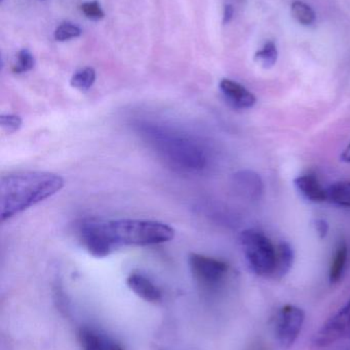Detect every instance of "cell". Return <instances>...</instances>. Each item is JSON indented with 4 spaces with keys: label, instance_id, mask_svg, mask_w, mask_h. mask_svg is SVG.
I'll list each match as a JSON object with an SVG mask.
<instances>
[{
    "label": "cell",
    "instance_id": "6da1fadb",
    "mask_svg": "<svg viewBox=\"0 0 350 350\" xmlns=\"http://www.w3.org/2000/svg\"><path fill=\"white\" fill-rule=\"evenodd\" d=\"M79 242L92 256L103 258L127 246H152L173 240L175 230L164 222L146 219L86 218L77 226Z\"/></svg>",
    "mask_w": 350,
    "mask_h": 350
},
{
    "label": "cell",
    "instance_id": "7a4b0ae2",
    "mask_svg": "<svg viewBox=\"0 0 350 350\" xmlns=\"http://www.w3.org/2000/svg\"><path fill=\"white\" fill-rule=\"evenodd\" d=\"M63 187V177L51 172H26L4 175L0 181L1 221L53 197Z\"/></svg>",
    "mask_w": 350,
    "mask_h": 350
},
{
    "label": "cell",
    "instance_id": "3957f363",
    "mask_svg": "<svg viewBox=\"0 0 350 350\" xmlns=\"http://www.w3.org/2000/svg\"><path fill=\"white\" fill-rule=\"evenodd\" d=\"M139 131L146 143L175 170L199 172L207 167L209 163L207 150L190 135L151 123L140 125Z\"/></svg>",
    "mask_w": 350,
    "mask_h": 350
},
{
    "label": "cell",
    "instance_id": "277c9868",
    "mask_svg": "<svg viewBox=\"0 0 350 350\" xmlns=\"http://www.w3.org/2000/svg\"><path fill=\"white\" fill-rule=\"evenodd\" d=\"M240 244L249 267L255 275L275 278L277 251L271 241L257 230H247L240 234Z\"/></svg>",
    "mask_w": 350,
    "mask_h": 350
},
{
    "label": "cell",
    "instance_id": "5b68a950",
    "mask_svg": "<svg viewBox=\"0 0 350 350\" xmlns=\"http://www.w3.org/2000/svg\"><path fill=\"white\" fill-rule=\"evenodd\" d=\"M188 263L197 283L208 290L220 287L229 271V265L225 261L195 253L190 254Z\"/></svg>",
    "mask_w": 350,
    "mask_h": 350
},
{
    "label": "cell",
    "instance_id": "8992f818",
    "mask_svg": "<svg viewBox=\"0 0 350 350\" xmlns=\"http://www.w3.org/2000/svg\"><path fill=\"white\" fill-rule=\"evenodd\" d=\"M305 314L298 306H283L275 314V335L277 342L284 349H289L295 343L303 328Z\"/></svg>",
    "mask_w": 350,
    "mask_h": 350
},
{
    "label": "cell",
    "instance_id": "52a82bcc",
    "mask_svg": "<svg viewBox=\"0 0 350 350\" xmlns=\"http://www.w3.org/2000/svg\"><path fill=\"white\" fill-rule=\"evenodd\" d=\"M349 339L350 300L323 325L322 328L314 334L312 343L316 347H327Z\"/></svg>",
    "mask_w": 350,
    "mask_h": 350
},
{
    "label": "cell",
    "instance_id": "ba28073f",
    "mask_svg": "<svg viewBox=\"0 0 350 350\" xmlns=\"http://www.w3.org/2000/svg\"><path fill=\"white\" fill-rule=\"evenodd\" d=\"M220 90L226 102L236 110H247L256 104V96L238 82L230 79H222Z\"/></svg>",
    "mask_w": 350,
    "mask_h": 350
},
{
    "label": "cell",
    "instance_id": "9c48e42d",
    "mask_svg": "<svg viewBox=\"0 0 350 350\" xmlns=\"http://www.w3.org/2000/svg\"><path fill=\"white\" fill-rule=\"evenodd\" d=\"M234 185L236 191L248 200L260 199L264 189L262 179L252 170H242L234 174Z\"/></svg>",
    "mask_w": 350,
    "mask_h": 350
},
{
    "label": "cell",
    "instance_id": "30bf717a",
    "mask_svg": "<svg viewBox=\"0 0 350 350\" xmlns=\"http://www.w3.org/2000/svg\"><path fill=\"white\" fill-rule=\"evenodd\" d=\"M127 285L132 292L144 301L149 304H158L162 301V292L145 275L139 273H133L127 277Z\"/></svg>",
    "mask_w": 350,
    "mask_h": 350
},
{
    "label": "cell",
    "instance_id": "8fae6325",
    "mask_svg": "<svg viewBox=\"0 0 350 350\" xmlns=\"http://www.w3.org/2000/svg\"><path fill=\"white\" fill-rule=\"evenodd\" d=\"M299 193L308 201L314 203L327 201V189L323 187L318 177L314 174L302 175L294 180Z\"/></svg>",
    "mask_w": 350,
    "mask_h": 350
},
{
    "label": "cell",
    "instance_id": "7c38bea8",
    "mask_svg": "<svg viewBox=\"0 0 350 350\" xmlns=\"http://www.w3.org/2000/svg\"><path fill=\"white\" fill-rule=\"evenodd\" d=\"M347 257H349V248L345 242L340 243L337 247L335 252L334 258H333L332 265L330 267V273L329 279L331 284H336L342 279L345 273V267H347Z\"/></svg>",
    "mask_w": 350,
    "mask_h": 350
},
{
    "label": "cell",
    "instance_id": "4fadbf2b",
    "mask_svg": "<svg viewBox=\"0 0 350 350\" xmlns=\"http://www.w3.org/2000/svg\"><path fill=\"white\" fill-rule=\"evenodd\" d=\"M277 271H275V279H281L285 277L293 267L294 250L289 243L282 242L277 246Z\"/></svg>",
    "mask_w": 350,
    "mask_h": 350
},
{
    "label": "cell",
    "instance_id": "5bb4252c",
    "mask_svg": "<svg viewBox=\"0 0 350 350\" xmlns=\"http://www.w3.org/2000/svg\"><path fill=\"white\" fill-rule=\"evenodd\" d=\"M327 201L350 208V181H338L327 189Z\"/></svg>",
    "mask_w": 350,
    "mask_h": 350
},
{
    "label": "cell",
    "instance_id": "9a60e30c",
    "mask_svg": "<svg viewBox=\"0 0 350 350\" xmlns=\"http://www.w3.org/2000/svg\"><path fill=\"white\" fill-rule=\"evenodd\" d=\"M96 81V71L92 68L86 67L78 70L70 80V84L72 88L80 90V92H86L94 85Z\"/></svg>",
    "mask_w": 350,
    "mask_h": 350
},
{
    "label": "cell",
    "instance_id": "2e32d148",
    "mask_svg": "<svg viewBox=\"0 0 350 350\" xmlns=\"http://www.w3.org/2000/svg\"><path fill=\"white\" fill-rule=\"evenodd\" d=\"M78 339H79L82 350H107L104 340L99 336V334L90 329H80Z\"/></svg>",
    "mask_w": 350,
    "mask_h": 350
},
{
    "label": "cell",
    "instance_id": "e0dca14e",
    "mask_svg": "<svg viewBox=\"0 0 350 350\" xmlns=\"http://www.w3.org/2000/svg\"><path fill=\"white\" fill-rule=\"evenodd\" d=\"M292 14L300 24L310 26L316 21V12L308 4L302 1H294L292 4Z\"/></svg>",
    "mask_w": 350,
    "mask_h": 350
},
{
    "label": "cell",
    "instance_id": "ac0fdd59",
    "mask_svg": "<svg viewBox=\"0 0 350 350\" xmlns=\"http://www.w3.org/2000/svg\"><path fill=\"white\" fill-rule=\"evenodd\" d=\"M277 55L279 53H277V45L273 41H269L261 51H257L255 55V61L260 64L262 67L268 69L277 63Z\"/></svg>",
    "mask_w": 350,
    "mask_h": 350
},
{
    "label": "cell",
    "instance_id": "d6986e66",
    "mask_svg": "<svg viewBox=\"0 0 350 350\" xmlns=\"http://www.w3.org/2000/svg\"><path fill=\"white\" fill-rule=\"evenodd\" d=\"M35 65L34 57L28 49L18 51L16 62L12 66V72L16 74L26 73L33 69Z\"/></svg>",
    "mask_w": 350,
    "mask_h": 350
},
{
    "label": "cell",
    "instance_id": "ffe728a7",
    "mask_svg": "<svg viewBox=\"0 0 350 350\" xmlns=\"http://www.w3.org/2000/svg\"><path fill=\"white\" fill-rule=\"evenodd\" d=\"M82 29L77 25L73 23H63L55 29V38L60 42H64L72 38H77L82 35Z\"/></svg>",
    "mask_w": 350,
    "mask_h": 350
},
{
    "label": "cell",
    "instance_id": "44dd1931",
    "mask_svg": "<svg viewBox=\"0 0 350 350\" xmlns=\"http://www.w3.org/2000/svg\"><path fill=\"white\" fill-rule=\"evenodd\" d=\"M82 12H84L86 18L92 21L102 20L105 16L104 10H102L100 3L97 0L82 3Z\"/></svg>",
    "mask_w": 350,
    "mask_h": 350
},
{
    "label": "cell",
    "instance_id": "7402d4cb",
    "mask_svg": "<svg viewBox=\"0 0 350 350\" xmlns=\"http://www.w3.org/2000/svg\"><path fill=\"white\" fill-rule=\"evenodd\" d=\"M23 121L18 115L2 114L0 117V125L8 133H14L22 126Z\"/></svg>",
    "mask_w": 350,
    "mask_h": 350
},
{
    "label": "cell",
    "instance_id": "603a6c76",
    "mask_svg": "<svg viewBox=\"0 0 350 350\" xmlns=\"http://www.w3.org/2000/svg\"><path fill=\"white\" fill-rule=\"evenodd\" d=\"M316 228L318 230V234H320L321 238H325L329 232V224L326 220L318 219L316 221Z\"/></svg>",
    "mask_w": 350,
    "mask_h": 350
},
{
    "label": "cell",
    "instance_id": "cb8c5ba5",
    "mask_svg": "<svg viewBox=\"0 0 350 350\" xmlns=\"http://www.w3.org/2000/svg\"><path fill=\"white\" fill-rule=\"evenodd\" d=\"M234 8H232V5H230V4L225 5V8H224V24H227V23H229L230 21H232V16H234Z\"/></svg>",
    "mask_w": 350,
    "mask_h": 350
},
{
    "label": "cell",
    "instance_id": "d4e9b609",
    "mask_svg": "<svg viewBox=\"0 0 350 350\" xmlns=\"http://www.w3.org/2000/svg\"><path fill=\"white\" fill-rule=\"evenodd\" d=\"M341 160L343 162H347V163H350V143L347 148H345L343 153L341 154Z\"/></svg>",
    "mask_w": 350,
    "mask_h": 350
},
{
    "label": "cell",
    "instance_id": "484cf974",
    "mask_svg": "<svg viewBox=\"0 0 350 350\" xmlns=\"http://www.w3.org/2000/svg\"><path fill=\"white\" fill-rule=\"evenodd\" d=\"M107 350H123V347L119 345H116V343H112V345H109L107 347Z\"/></svg>",
    "mask_w": 350,
    "mask_h": 350
}]
</instances>
